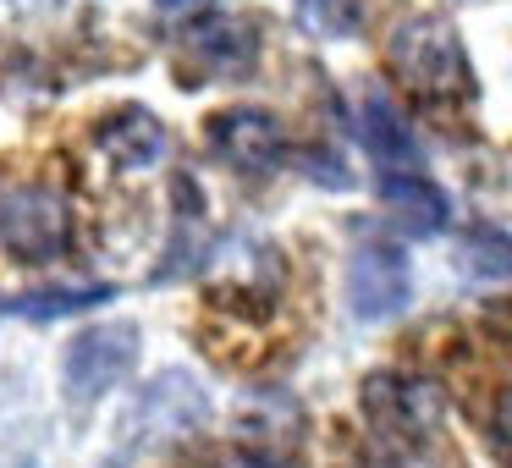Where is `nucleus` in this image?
Instances as JSON below:
<instances>
[{
    "label": "nucleus",
    "instance_id": "f257e3e1",
    "mask_svg": "<svg viewBox=\"0 0 512 468\" xmlns=\"http://www.w3.org/2000/svg\"><path fill=\"white\" fill-rule=\"evenodd\" d=\"M386 61L402 89H413L419 100H474V67L446 17H402L386 39Z\"/></svg>",
    "mask_w": 512,
    "mask_h": 468
},
{
    "label": "nucleus",
    "instance_id": "f03ea898",
    "mask_svg": "<svg viewBox=\"0 0 512 468\" xmlns=\"http://www.w3.org/2000/svg\"><path fill=\"white\" fill-rule=\"evenodd\" d=\"M0 248L28 265H56L72 248V210L56 188L23 182L0 199Z\"/></svg>",
    "mask_w": 512,
    "mask_h": 468
},
{
    "label": "nucleus",
    "instance_id": "7ed1b4c3",
    "mask_svg": "<svg viewBox=\"0 0 512 468\" xmlns=\"http://www.w3.org/2000/svg\"><path fill=\"white\" fill-rule=\"evenodd\" d=\"M413 303V259L397 243H358L347 259V309L353 320L380 325Z\"/></svg>",
    "mask_w": 512,
    "mask_h": 468
},
{
    "label": "nucleus",
    "instance_id": "20e7f679",
    "mask_svg": "<svg viewBox=\"0 0 512 468\" xmlns=\"http://www.w3.org/2000/svg\"><path fill=\"white\" fill-rule=\"evenodd\" d=\"M364 413L391 446H419L441 430V391L419 375H369Z\"/></svg>",
    "mask_w": 512,
    "mask_h": 468
},
{
    "label": "nucleus",
    "instance_id": "39448f33",
    "mask_svg": "<svg viewBox=\"0 0 512 468\" xmlns=\"http://www.w3.org/2000/svg\"><path fill=\"white\" fill-rule=\"evenodd\" d=\"M259 50H265L259 23L226 17V12L188 23L177 39V61L188 72H199V78H248V72L259 67Z\"/></svg>",
    "mask_w": 512,
    "mask_h": 468
},
{
    "label": "nucleus",
    "instance_id": "423d86ee",
    "mask_svg": "<svg viewBox=\"0 0 512 468\" xmlns=\"http://www.w3.org/2000/svg\"><path fill=\"white\" fill-rule=\"evenodd\" d=\"M138 364V331L133 325H89L83 336H72L61 375H67L72 402H100L111 386H122L127 369Z\"/></svg>",
    "mask_w": 512,
    "mask_h": 468
},
{
    "label": "nucleus",
    "instance_id": "0eeeda50",
    "mask_svg": "<svg viewBox=\"0 0 512 468\" xmlns=\"http://www.w3.org/2000/svg\"><path fill=\"white\" fill-rule=\"evenodd\" d=\"M204 138H210V149L232 171H276L281 155H287V127H281L270 111H254V105L221 111Z\"/></svg>",
    "mask_w": 512,
    "mask_h": 468
},
{
    "label": "nucleus",
    "instance_id": "6e6552de",
    "mask_svg": "<svg viewBox=\"0 0 512 468\" xmlns=\"http://www.w3.org/2000/svg\"><path fill=\"white\" fill-rule=\"evenodd\" d=\"M94 144H100V155L116 160L122 171H149V166H160V160H166L171 133H166V122H160L149 105H122V111H111L100 122Z\"/></svg>",
    "mask_w": 512,
    "mask_h": 468
},
{
    "label": "nucleus",
    "instance_id": "1a4fd4ad",
    "mask_svg": "<svg viewBox=\"0 0 512 468\" xmlns=\"http://www.w3.org/2000/svg\"><path fill=\"white\" fill-rule=\"evenodd\" d=\"M353 133H358V144H364V155L380 160V171H419V138H413L408 116H402L386 94L369 89L364 100H358Z\"/></svg>",
    "mask_w": 512,
    "mask_h": 468
},
{
    "label": "nucleus",
    "instance_id": "9d476101",
    "mask_svg": "<svg viewBox=\"0 0 512 468\" xmlns=\"http://www.w3.org/2000/svg\"><path fill=\"white\" fill-rule=\"evenodd\" d=\"M380 204H386V215L408 237H435L452 221V199H446L424 171H386V177H380Z\"/></svg>",
    "mask_w": 512,
    "mask_h": 468
},
{
    "label": "nucleus",
    "instance_id": "9b49d317",
    "mask_svg": "<svg viewBox=\"0 0 512 468\" xmlns=\"http://www.w3.org/2000/svg\"><path fill=\"white\" fill-rule=\"evenodd\" d=\"M116 287L111 281H89V287H39V292H17V298H6L0 309L17 314V320H72V314H89L100 309V303H111Z\"/></svg>",
    "mask_w": 512,
    "mask_h": 468
},
{
    "label": "nucleus",
    "instance_id": "f8f14e48",
    "mask_svg": "<svg viewBox=\"0 0 512 468\" xmlns=\"http://www.w3.org/2000/svg\"><path fill=\"white\" fill-rule=\"evenodd\" d=\"M457 270H463L468 281H512V232L474 226V232L457 243Z\"/></svg>",
    "mask_w": 512,
    "mask_h": 468
},
{
    "label": "nucleus",
    "instance_id": "ddd939ff",
    "mask_svg": "<svg viewBox=\"0 0 512 468\" xmlns=\"http://www.w3.org/2000/svg\"><path fill=\"white\" fill-rule=\"evenodd\" d=\"M358 17H364L358 0H298V23L320 39H347L358 28Z\"/></svg>",
    "mask_w": 512,
    "mask_h": 468
},
{
    "label": "nucleus",
    "instance_id": "4468645a",
    "mask_svg": "<svg viewBox=\"0 0 512 468\" xmlns=\"http://www.w3.org/2000/svg\"><path fill=\"white\" fill-rule=\"evenodd\" d=\"M490 430H496V446H501V457L512 463V386L501 391V402H496V419H490Z\"/></svg>",
    "mask_w": 512,
    "mask_h": 468
},
{
    "label": "nucleus",
    "instance_id": "2eb2a0df",
    "mask_svg": "<svg viewBox=\"0 0 512 468\" xmlns=\"http://www.w3.org/2000/svg\"><path fill=\"white\" fill-rule=\"evenodd\" d=\"M226 468H298V463L276 452H237V457H226Z\"/></svg>",
    "mask_w": 512,
    "mask_h": 468
},
{
    "label": "nucleus",
    "instance_id": "dca6fc26",
    "mask_svg": "<svg viewBox=\"0 0 512 468\" xmlns=\"http://www.w3.org/2000/svg\"><path fill=\"white\" fill-rule=\"evenodd\" d=\"M199 6H215V0H155V12H199Z\"/></svg>",
    "mask_w": 512,
    "mask_h": 468
},
{
    "label": "nucleus",
    "instance_id": "f3484780",
    "mask_svg": "<svg viewBox=\"0 0 512 468\" xmlns=\"http://www.w3.org/2000/svg\"><path fill=\"white\" fill-rule=\"evenodd\" d=\"M353 468H402V463H397V457H358Z\"/></svg>",
    "mask_w": 512,
    "mask_h": 468
}]
</instances>
